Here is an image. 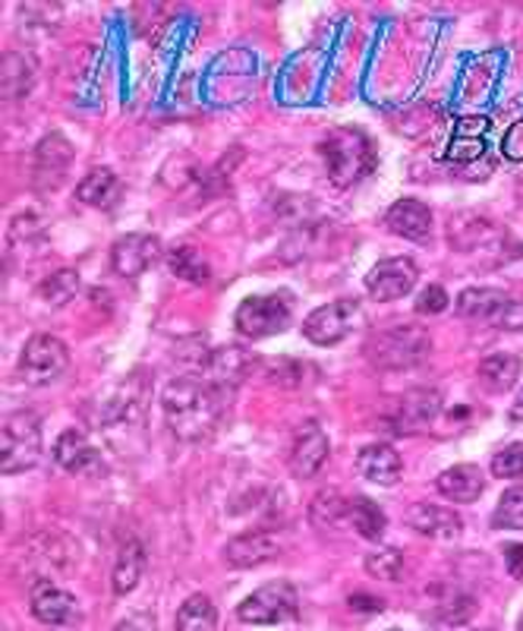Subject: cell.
<instances>
[{
  "mask_svg": "<svg viewBox=\"0 0 523 631\" xmlns=\"http://www.w3.org/2000/svg\"><path fill=\"white\" fill-rule=\"evenodd\" d=\"M227 398L230 395L205 376H180L162 392V411L177 440L205 442L218 433L221 420L227 417Z\"/></svg>",
  "mask_w": 523,
  "mask_h": 631,
  "instance_id": "6da1fadb",
  "label": "cell"
},
{
  "mask_svg": "<svg viewBox=\"0 0 523 631\" xmlns=\"http://www.w3.org/2000/svg\"><path fill=\"white\" fill-rule=\"evenodd\" d=\"M322 159L334 187H354L376 167V145L357 127H341L322 142Z\"/></svg>",
  "mask_w": 523,
  "mask_h": 631,
  "instance_id": "7a4b0ae2",
  "label": "cell"
},
{
  "mask_svg": "<svg viewBox=\"0 0 523 631\" xmlns=\"http://www.w3.org/2000/svg\"><path fill=\"white\" fill-rule=\"evenodd\" d=\"M432 354V335L423 326H394L379 331L366 344V358L379 370H414Z\"/></svg>",
  "mask_w": 523,
  "mask_h": 631,
  "instance_id": "3957f363",
  "label": "cell"
},
{
  "mask_svg": "<svg viewBox=\"0 0 523 631\" xmlns=\"http://www.w3.org/2000/svg\"><path fill=\"white\" fill-rule=\"evenodd\" d=\"M73 559H76V547L60 530H41L26 540V549L16 552V572L32 577V587H35L41 581H55L57 575L70 572Z\"/></svg>",
  "mask_w": 523,
  "mask_h": 631,
  "instance_id": "277c9868",
  "label": "cell"
},
{
  "mask_svg": "<svg viewBox=\"0 0 523 631\" xmlns=\"http://www.w3.org/2000/svg\"><path fill=\"white\" fill-rule=\"evenodd\" d=\"M41 458V420L38 413L16 411L3 420L0 433V467L3 474L32 470Z\"/></svg>",
  "mask_w": 523,
  "mask_h": 631,
  "instance_id": "5b68a950",
  "label": "cell"
},
{
  "mask_svg": "<svg viewBox=\"0 0 523 631\" xmlns=\"http://www.w3.org/2000/svg\"><path fill=\"white\" fill-rule=\"evenodd\" d=\"M290 319H294L290 294H259V297H247L237 306L234 329L249 341H262V338H272L277 331L287 329Z\"/></svg>",
  "mask_w": 523,
  "mask_h": 631,
  "instance_id": "8992f818",
  "label": "cell"
},
{
  "mask_svg": "<svg viewBox=\"0 0 523 631\" xmlns=\"http://www.w3.org/2000/svg\"><path fill=\"white\" fill-rule=\"evenodd\" d=\"M67 366H70V348L63 344V338L41 331L26 341L16 373L26 385H51L67 373Z\"/></svg>",
  "mask_w": 523,
  "mask_h": 631,
  "instance_id": "52a82bcc",
  "label": "cell"
},
{
  "mask_svg": "<svg viewBox=\"0 0 523 631\" xmlns=\"http://www.w3.org/2000/svg\"><path fill=\"white\" fill-rule=\"evenodd\" d=\"M362 323H366V313H362L359 301L341 297V301H331L319 309H312L306 316L304 335L319 348H331V344H341L344 338H350Z\"/></svg>",
  "mask_w": 523,
  "mask_h": 631,
  "instance_id": "ba28073f",
  "label": "cell"
},
{
  "mask_svg": "<svg viewBox=\"0 0 523 631\" xmlns=\"http://www.w3.org/2000/svg\"><path fill=\"white\" fill-rule=\"evenodd\" d=\"M297 609H300L297 587L290 581H272V584H262L255 594H249L247 600L237 606V616L247 626H281V622H290Z\"/></svg>",
  "mask_w": 523,
  "mask_h": 631,
  "instance_id": "9c48e42d",
  "label": "cell"
},
{
  "mask_svg": "<svg viewBox=\"0 0 523 631\" xmlns=\"http://www.w3.org/2000/svg\"><path fill=\"white\" fill-rule=\"evenodd\" d=\"M441 413V392L436 388H411L404 392L391 411L385 413V423L397 436H416L432 426V420Z\"/></svg>",
  "mask_w": 523,
  "mask_h": 631,
  "instance_id": "30bf717a",
  "label": "cell"
},
{
  "mask_svg": "<svg viewBox=\"0 0 523 631\" xmlns=\"http://www.w3.org/2000/svg\"><path fill=\"white\" fill-rule=\"evenodd\" d=\"M419 281V269L414 259L407 256H388L382 262H376L366 274V291L369 297L379 303H391L407 297Z\"/></svg>",
  "mask_w": 523,
  "mask_h": 631,
  "instance_id": "8fae6325",
  "label": "cell"
},
{
  "mask_svg": "<svg viewBox=\"0 0 523 631\" xmlns=\"http://www.w3.org/2000/svg\"><path fill=\"white\" fill-rule=\"evenodd\" d=\"M73 167V142L63 133H48L35 145V162H32V184L41 192L60 190L63 177Z\"/></svg>",
  "mask_w": 523,
  "mask_h": 631,
  "instance_id": "7c38bea8",
  "label": "cell"
},
{
  "mask_svg": "<svg viewBox=\"0 0 523 631\" xmlns=\"http://www.w3.org/2000/svg\"><path fill=\"white\" fill-rule=\"evenodd\" d=\"M162 259V241L155 234H127L110 247V269L120 278H139Z\"/></svg>",
  "mask_w": 523,
  "mask_h": 631,
  "instance_id": "4fadbf2b",
  "label": "cell"
},
{
  "mask_svg": "<svg viewBox=\"0 0 523 631\" xmlns=\"http://www.w3.org/2000/svg\"><path fill=\"white\" fill-rule=\"evenodd\" d=\"M284 549V537L277 530H247L240 537H234L227 547H224V562L230 569H255V565H265L281 556Z\"/></svg>",
  "mask_w": 523,
  "mask_h": 631,
  "instance_id": "5bb4252c",
  "label": "cell"
},
{
  "mask_svg": "<svg viewBox=\"0 0 523 631\" xmlns=\"http://www.w3.org/2000/svg\"><path fill=\"white\" fill-rule=\"evenodd\" d=\"M329 436L316 420H306L297 426L294 448H290V474L297 480H312L329 461Z\"/></svg>",
  "mask_w": 523,
  "mask_h": 631,
  "instance_id": "9a60e30c",
  "label": "cell"
},
{
  "mask_svg": "<svg viewBox=\"0 0 523 631\" xmlns=\"http://www.w3.org/2000/svg\"><path fill=\"white\" fill-rule=\"evenodd\" d=\"M255 363L259 360L252 358L247 348L230 344V348H218L215 354L202 360V376L212 385H218L221 392L234 395V388L255 373Z\"/></svg>",
  "mask_w": 523,
  "mask_h": 631,
  "instance_id": "2e32d148",
  "label": "cell"
},
{
  "mask_svg": "<svg viewBox=\"0 0 523 631\" xmlns=\"http://www.w3.org/2000/svg\"><path fill=\"white\" fill-rule=\"evenodd\" d=\"M55 461L73 477H98L105 470L102 452L92 445L83 430H63L55 445Z\"/></svg>",
  "mask_w": 523,
  "mask_h": 631,
  "instance_id": "e0dca14e",
  "label": "cell"
},
{
  "mask_svg": "<svg viewBox=\"0 0 523 631\" xmlns=\"http://www.w3.org/2000/svg\"><path fill=\"white\" fill-rule=\"evenodd\" d=\"M32 616L41 622V626H70L80 619V600L57 587L55 581H41L32 587Z\"/></svg>",
  "mask_w": 523,
  "mask_h": 631,
  "instance_id": "ac0fdd59",
  "label": "cell"
},
{
  "mask_svg": "<svg viewBox=\"0 0 523 631\" xmlns=\"http://www.w3.org/2000/svg\"><path fill=\"white\" fill-rule=\"evenodd\" d=\"M357 474L369 483H379V487H394L401 477H404V461L397 455L394 445L388 442H369L362 445L357 455Z\"/></svg>",
  "mask_w": 523,
  "mask_h": 631,
  "instance_id": "d6986e66",
  "label": "cell"
},
{
  "mask_svg": "<svg viewBox=\"0 0 523 631\" xmlns=\"http://www.w3.org/2000/svg\"><path fill=\"white\" fill-rule=\"evenodd\" d=\"M385 224L391 234L404 237V241H429L432 234V209L419 199H397L391 209H388Z\"/></svg>",
  "mask_w": 523,
  "mask_h": 631,
  "instance_id": "ffe728a7",
  "label": "cell"
},
{
  "mask_svg": "<svg viewBox=\"0 0 523 631\" xmlns=\"http://www.w3.org/2000/svg\"><path fill=\"white\" fill-rule=\"evenodd\" d=\"M407 524H411L414 530H419L423 537L441 540V544L457 540L461 530H464V522H461L457 512H451V509H444V505H429V502H416L414 509L407 512Z\"/></svg>",
  "mask_w": 523,
  "mask_h": 631,
  "instance_id": "44dd1931",
  "label": "cell"
},
{
  "mask_svg": "<svg viewBox=\"0 0 523 631\" xmlns=\"http://www.w3.org/2000/svg\"><path fill=\"white\" fill-rule=\"evenodd\" d=\"M436 490L444 499L457 502V505H469V502H476L479 495L486 493V477L476 465H454L441 470L439 480H436Z\"/></svg>",
  "mask_w": 523,
  "mask_h": 631,
  "instance_id": "7402d4cb",
  "label": "cell"
},
{
  "mask_svg": "<svg viewBox=\"0 0 523 631\" xmlns=\"http://www.w3.org/2000/svg\"><path fill=\"white\" fill-rule=\"evenodd\" d=\"M145 572V549L139 540H127L120 552H117V562H114V575H110V587L117 597H127L130 591H136V584L142 581Z\"/></svg>",
  "mask_w": 523,
  "mask_h": 631,
  "instance_id": "603a6c76",
  "label": "cell"
},
{
  "mask_svg": "<svg viewBox=\"0 0 523 631\" xmlns=\"http://www.w3.org/2000/svg\"><path fill=\"white\" fill-rule=\"evenodd\" d=\"M76 199L95 209H110L120 199V180L110 167H92L76 187Z\"/></svg>",
  "mask_w": 523,
  "mask_h": 631,
  "instance_id": "cb8c5ba5",
  "label": "cell"
},
{
  "mask_svg": "<svg viewBox=\"0 0 523 631\" xmlns=\"http://www.w3.org/2000/svg\"><path fill=\"white\" fill-rule=\"evenodd\" d=\"M523 363L514 354H492L479 363V383L486 385L492 395H504L508 388H514L521 379Z\"/></svg>",
  "mask_w": 523,
  "mask_h": 631,
  "instance_id": "d4e9b609",
  "label": "cell"
},
{
  "mask_svg": "<svg viewBox=\"0 0 523 631\" xmlns=\"http://www.w3.org/2000/svg\"><path fill=\"white\" fill-rule=\"evenodd\" d=\"M498 237V224L483 215H457L451 219V244L457 249H479Z\"/></svg>",
  "mask_w": 523,
  "mask_h": 631,
  "instance_id": "484cf974",
  "label": "cell"
},
{
  "mask_svg": "<svg viewBox=\"0 0 523 631\" xmlns=\"http://www.w3.org/2000/svg\"><path fill=\"white\" fill-rule=\"evenodd\" d=\"M347 524L357 530L362 540H382V534H385L388 518L385 512L369 499V495H357V499H350V512H347Z\"/></svg>",
  "mask_w": 523,
  "mask_h": 631,
  "instance_id": "4316f807",
  "label": "cell"
},
{
  "mask_svg": "<svg viewBox=\"0 0 523 631\" xmlns=\"http://www.w3.org/2000/svg\"><path fill=\"white\" fill-rule=\"evenodd\" d=\"M486 130H489V120L486 117H467V120H461V127H457V137L451 142V159L454 162H476L483 152H486Z\"/></svg>",
  "mask_w": 523,
  "mask_h": 631,
  "instance_id": "83f0119b",
  "label": "cell"
},
{
  "mask_svg": "<svg viewBox=\"0 0 523 631\" xmlns=\"http://www.w3.org/2000/svg\"><path fill=\"white\" fill-rule=\"evenodd\" d=\"M504 303H508V294L498 291V288H467L457 297V316H464V319H492Z\"/></svg>",
  "mask_w": 523,
  "mask_h": 631,
  "instance_id": "f1b7e54d",
  "label": "cell"
},
{
  "mask_svg": "<svg viewBox=\"0 0 523 631\" xmlns=\"http://www.w3.org/2000/svg\"><path fill=\"white\" fill-rule=\"evenodd\" d=\"M177 631H218V609L212 597L193 594L177 612Z\"/></svg>",
  "mask_w": 523,
  "mask_h": 631,
  "instance_id": "f546056e",
  "label": "cell"
},
{
  "mask_svg": "<svg viewBox=\"0 0 523 631\" xmlns=\"http://www.w3.org/2000/svg\"><path fill=\"white\" fill-rule=\"evenodd\" d=\"M167 266H170V272L177 274V278L190 281L195 288L209 284V278H212V269H209L205 256L195 247H187V244H183V247H174L167 253Z\"/></svg>",
  "mask_w": 523,
  "mask_h": 631,
  "instance_id": "4dcf8cb0",
  "label": "cell"
},
{
  "mask_svg": "<svg viewBox=\"0 0 523 631\" xmlns=\"http://www.w3.org/2000/svg\"><path fill=\"white\" fill-rule=\"evenodd\" d=\"M35 85V63L23 51H10L3 60V95L7 98H23Z\"/></svg>",
  "mask_w": 523,
  "mask_h": 631,
  "instance_id": "1f68e13d",
  "label": "cell"
},
{
  "mask_svg": "<svg viewBox=\"0 0 523 631\" xmlns=\"http://www.w3.org/2000/svg\"><path fill=\"white\" fill-rule=\"evenodd\" d=\"M347 512H350V499L337 490H325L312 499L309 505V515H312V524L322 527V530H334L341 524L347 522Z\"/></svg>",
  "mask_w": 523,
  "mask_h": 631,
  "instance_id": "d6a6232c",
  "label": "cell"
},
{
  "mask_svg": "<svg viewBox=\"0 0 523 631\" xmlns=\"http://www.w3.org/2000/svg\"><path fill=\"white\" fill-rule=\"evenodd\" d=\"M76 294H80V272L73 269H60L38 284V297L48 306H67Z\"/></svg>",
  "mask_w": 523,
  "mask_h": 631,
  "instance_id": "836d02e7",
  "label": "cell"
},
{
  "mask_svg": "<svg viewBox=\"0 0 523 631\" xmlns=\"http://www.w3.org/2000/svg\"><path fill=\"white\" fill-rule=\"evenodd\" d=\"M255 370L262 373V379L272 385H281V388H300L306 379V366L297 363V360H259Z\"/></svg>",
  "mask_w": 523,
  "mask_h": 631,
  "instance_id": "e575fe53",
  "label": "cell"
},
{
  "mask_svg": "<svg viewBox=\"0 0 523 631\" xmlns=\"http://www.w3.org/2000/svg\"><path fill=\"white\" fill-rule=\"evenodd\" d=\"M366 572L372 577H379V581H401V575H404V556H401V549H372V552L366 556Z\"/></svg>",
  "mask_w": 523,
  "mask_h": 631,
  "instance_id": "d590c367",
  "label": "cell"
},
{
  "mask_svg": "<svg viewBox=\"0 0 523 631\" xmlns=\"http://www.w3.org/2000/svg\"><path fill=\"white\" fill-rule=\"evenodd\" d=\"M492 522L501 530H523V487H511L508 493L498 499Z\"/></svg>",
  "mask_w": 523,
  "mask_h": 631,
  "instance_id": "8d00e7d4",
  "label": "cell"
},
{
  "mask_svg": "<svg viewBox=\"0 0 523 631\" xmlns=\"http://www.w3.org/2000/svg\"><path fill=\"white\" fill-rule=\"evenodd\" d=\"M492 474L498 480H518L523 477V442H511L492 458Z\"/></svg>",
  "mask_w": 523,
  "mask_h": 631,
  "instance_id": "74e56055",
  "label": "cell"
},
{
  "mask_svg": "<svg viewBox=\"0 0 523 631\" xmlns=\"http://www.w3.org/2000/svg\"><path fill=\"white\" fill-rule=\"evenodd\" d=\"M473 612H476V600L473 597H464V594H457V597H451L448 604L439 609V619L444 626H464L467 619H473Z\"/></svg>",
  "mask_w": 523,
  "mask_h": 631,
  "instance_id": "f35d334b",
  "label": "cell"
},
{
  "mask_svg": "<svg viewBox=\"0 0 523 631\" xmlns=\"http://www.w3.org/2000/svg\"><path fill=\"white\" fill-rule=\"evenodd\" d=\"M448 291L441 288V284H432V288H426L419 297H416L414 309L419 313V316H439V313H444L448 309Z\"/></svg>",
  "mask_w": 523,
  "mask_h": 631,
  "instance_id": "ab89813d",
  "label": "cell"
},
{
  "mask_svg": "<svg viewBox=\"0 0 523 631\" xmlns=\"http://www.w3.org/2000/svg\"><path fill=\"white\" fill-rule=\"evenodd\" d=\"M489 323L501 331H523V301H511L508 297V303L498 309Z\"/></svg>",
  "mask_w": 523,
  "mask_h": 631,
  "instance_id": "60d3db41",
  "label": "cell"
},
{
  "mask_svg": "<svg viewBox=\"0 0 523 631\" xmlns=\"http://www.w3.org/2000/svg\"><path fill=\"white\" fill-rule=\"evenodd\" d=\"M504 565L514 581H523V544H508L504 547Z\"/></svg>",
  "mask_w": 523,
  "mask_h": 631,
  "instance_id": "b9f144b4",
  "label": "cell"
},
{
  "mask_svg": "<svg viewBox=\"0 0 523 631\" xmlns=\"http://www.w3.org/2000/svg\"><path fill=\"white\" fill-rule=\"evenodd\" d=\"M504 155H508V159H523V120L508 130V137H504Z\"/></svg>",
  "mask_w": 523,
  "mask_h": 631,
  "instance_id": "7bdbcfd3",
  "label": "cell"
},
{
  "mask_svg": "<svg viewBox=\"0 0 523 631\" xmlns=\"http://www.w3.org/2000/svg\"><path fill=\"white\" fill-rule=\"evenodd\" d=\"M117 631H155V626H152L148 616H130V619H123L117 626Z\"/></svg>",
  "mask_w": 523,
  "mask_h": 631,
  "instance_id": "ee69618b",
  "label": "cell"
},
{
  "mask_svg": "<svg viewBox=\"0 0 523 631\" xmlns=\"http://www.w3.org/2000/svg\"><path fill=\"white\" fill-rule=\"evenodd\" d=\"M508 420H511V423H523V388H521V395L514 398L511 411H508Z\"/></svg>",
  "mask_w": 523,
  "mask_h": 631,
  "instance_id": "f6af8a7d",
  "label": "cell"
},
{
  "mask_svg": "<svg viewBox=\"0 0 523 631\" xmlns=\"http://www.w3.org/2000/svg\"><path fill=\"white\" fill-rule=\"evenodd\" d=\"M518 631H523V612H521V619H518Z\"/></svg>",
  "mask_w": 523,
  "mask_h": 631,
  "instance_id": "bcb514c9",
  "label": "cell"
},
{
  "mask_svg": "<svg viewBox=\"0 0 523 631\" xmlns=\"http://www.w3.org/2000/svg\"><path fill=\"white\" fill-rule=\"evenodd\" d=\"M388 631H401V629H388Z\"/></svg>",
  "mask_w": 523,
  "mask_h": 631,
  "instance_id": "7dc6e473",
  "label": "cell"
},
{
  "mask_svg": "<svg viewBox=\"0 0 523 631\" xmlns=\"http://www.w3.org/2000/svg\"><path fill=\"white\" fill-rule=\"evenodd\" d=\"M483 631H489V629H483Z\"/></svg>",
  "mask_w": 523,
  "mask_h": 631,
  "instance_id": "c3c4849f",
  "label": "cell"
}]
</instances>
